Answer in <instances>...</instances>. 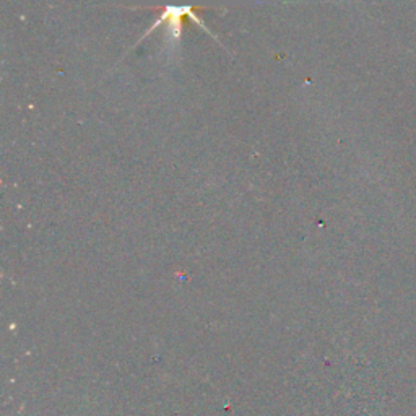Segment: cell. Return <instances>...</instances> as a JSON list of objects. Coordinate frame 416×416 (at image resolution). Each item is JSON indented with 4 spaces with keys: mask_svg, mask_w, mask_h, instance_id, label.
Here are the masks:
<instances>
[{
    "mask_svg": "<svg viewBox=\"0 0 416 416\" xmlns=\"http://www.w3.org/2000/svg\"><path fill=\"white\" fill-rule=\"evenodd\" d=\"M198 10H202V7L195 5V0H164L163 12L159 13V18L155 21L145 36L151 34V31H153L155 28H158V26L166 25V31L169 36L172 39H179L182 34V25H184L185 18H189L192 23L200 26V28L208 31V34H211L210 29L203 25L202 18L198 16Z\"/></svg>",
    "mask_w": 416,
    "mask_h": 416,
    "instance_id": "1",
    "label": "cell"
}]
</instances>
